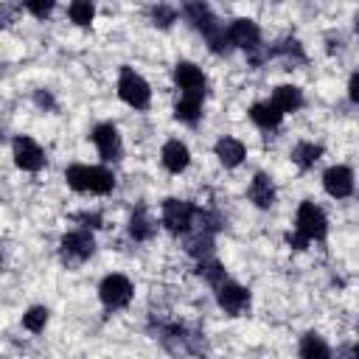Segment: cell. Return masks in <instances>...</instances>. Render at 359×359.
<instances>
[{
  "mask_svg": "<svg viewBox=\"0 0 359 359\" xmlns=\"http://www.w3.org/2000/svg\"><path fill=\"white\" fill-rule=\"evenodd\" d=\"M328 216L314 199H303L294 210V227L286 233V244L292 250H306L311 241H325Z\"/></svg>",
  "mask_w": 359,
  "mask_h": 359,
  "instance_id": "obj_1",
  "label": "cell"
},
{
  "mask_svg": "<svg viewBox=\"0 0 359 359\" xmlns=\"http://www.w3.org/2000/svg\"><path fill=\"white\" fill-rule=\"evenodd\" d=\"M182 17L205 36V42H208V48L216 53V56H224V53H230V48H233V42H230V34H227V25L213 14V8L208 6V3H185L182 8Z\"/></svg>",
  "mask_w": 359,
  "mask_h": 359,
  "instance_id": "obj_2",
  "label": "cell"
},
{
  "mask_svg": "<svg viewBox=\"0 0 359 359\" xmlns=\"http://www.w3.org/2000/svg\"><path fill=\"white\" fill-rule=\"evenodd\" d=\"M65 182L76 194H93V196H107L115 191V174L107 165H87V163H73L65 168Z\"/></svg>",
  "mask_w": 359,
  "mask_h": 359,
  "instance_id": "obj_3",
  "label": "cell"
},
{
  "mask_svg": "<svg viewBox=\"0 0 359 359\" xmlns=\"http://www.w3.org/2000/svg\"><path fill=\"white\" fill-rule=\"evenodd\" d=\"M196 213H199V208L194 202L180 199V196H168V199H163L160 222L171 236H188L194 222H196Z\"/></svg>",
  "mask_w": 359,
  "mask_h": 359,
  "instance_id": "obj_4",
  "label": "cell"
},
{
  "mask_svg": "<svg viewBox=\"0 0 359 359\" xmlns=\"http://www.w3.org/2000/svg\"><path fill=\"white\" fill-rule=\"evenodd\" d=\"M118 98L126 107H132V109H149V104H151V87H149V81L135 67L123 65L121 73H118Z\"/></svg>",
  "mask_w": 359,
  "mask_h": 359,
  "instance_id": "obj_5",
  "label": "cell"
},
{
  "mask_svg": "<svg viewBox=\"0 0 359 359\" xmlns=\"http://www.w3.org/2000/svg\"><path fill=\"white\" fill-rule=\"evenodd\" d=\"M132 297H135V283H132L126 275L109 272V275L101 278V283H98V300H101V306H104L107 311H121V309H126V306L132 303Z\"/></svg>",
  "mask_w": 359,
  "mask_h": 359,
  "instance_id": "obj_6",
  "label": "cell"
},
{
  "mask_svg": "<svg viewBox=\"0 0 359 359\" xmlns=\"http://www.w3.org/2000/svg\"><path fill=\"white\" fill-rule=\"evenodd\" d=\"M93 252H95V238H93V233L84 230V227L70 230V233H65V236L59 238V255H62V261H65L67 266L84 264L87 258H93Z\"/></svg>",
  "mask_w": 359,
  "mask_h": 359,
  "instance_id": "obj_7",
  "label": "cell"
},
{
  "mask_svg": "<svg viewBox=\"0 0 359 359\" xmlns=\"http://www.w3.org/2000/svg\"><path fill=\"white\" fill-rule=\"evenodd\" d=\"M90 140H93V146L104 163H118L123 157V140H121V132L112 121L95 123L90 132Z\"/></svg>",
  "mask_w": 359,
  "mask_h": 359,
  "instance_id": "obj_8",
  "label": "cell"
},
{
  "mask_svg": "<svg viewBox=\"0 0 359 359\" xmlns=\"http://www.w3.org/2000/svg\"><path fill=\"white\" fill-rule=\"evenodd\" d=\"M11 157H14L17 168H22V171H28V174H36V171H42V168L48 165L45 149H42L34 137H28V135H17V137L11 140Z\"/></svg>",
  "mask_w": 359,
  "mask_h": 359,
  "instance_id": "obj_9",
  "label": "cell"
},
{
  "mask_svg": "<svg viewBox=\"0 0 359 359\" xmlns=\"http://www.w3.org/2000/svg\"><path fill=\"white\" fill-rule=\"evenodd\" d=\"M216 303H219V309H222L224 314H230V317H241V314L250 311V306H252V294H250L247 286H241V283H236V280L227 278V280L216 289Z\"/></svg>",
  "mask_w": 359,
  "mask_h": 359,
  "instance_id": "obj_10",
  "label": "cell"
},
{
  "mask_svg": "<svg viewBox=\"0 0 359 359\" xmlns=\"http://www.w3.org/2000/svg\"><path fill=\"white\" fill-rule=\"evenodd\" d=\"M227 34H230L233 48L244 50L247 56H252V53L261 50V28H258L255 20H250V17H236V20L227 22Z\"/></svg>",
  "mask_w": 359,
  "mask_h": 359,
  "instance_id": "obj_11",
  "label": "cell"
},
{
  "mask_svg": "<svg viewBox=\"0 0 359 359\" xmlns=\"http://www.w3.org/2000/svg\"><path fill=\"white\" fill-rule=\"evenodd\" d=\"M171 79H174V84L180 87V95H205V87H208V76L202 73V67L199 65H194V62H177L174 65V70H171Z\"/></svg>",
  "mask_w": 359,
  "mask_h": 359,
  "instance_id": "obj_12",
  "label": "cell"
},
{
  "mask_svg": "<svg viewBox=\"0 0 359 359\" xmlns=\"http://www.w3.org/2000/svg\"><path fill=\"white\" fill-rule=\"evenodd\" d=\"M323 188L331 199H348L356 188V180H353V171L348 165H328L323 171Z\"/></svg>",
  "mask_w": 359,
  "mask_h": 359,
  "instance_id": "obj_13",
  "label": "cell"
},
{
  "mask_svg": "<svg viewBox=\"0 0 359 359\" xmlns=\"http://www.w3.org/2000/svg\"><path fill=\"white\" fill-rule=\"evenodd\" d=\"M160 163L168 174H182L188 165H191V149L180 140V137H171L163 143L160 149Z\"/></svg>",
  "mask_w": 359,
  "mask_h": 359,
  "instance_id": "obj_14",
  "label": "cell"
},
{
  "mask_svg": "<svg viewBox=\"0 0 359 359\" xmlns=\"http://www.w3.org/2000/svg\"><path fill=\"white\" fill-rule=\"evenodd\" d=\"M247 196H250V202H252L258 210H269V208L275 205V196H278L272 177L264 174V171H255L252 180H250V185H247Z\"/></svg>",
  "mask_w": 359,
  "mask_h": 359,
  "instance_id": "obj_15",
  "label": "cell"
},
{
  "mask_svg": "<svg viewBox=\"0 0 359 359\" xmlns=\"http://www.w3.org/2000/svg\"><path fill=\"white\" fill-rule=\"evenodd\" d=\"M247 115H250V121H252L261 132H275V129H280V123H283V112L272 104V98L255 101Z\"/></svg>",
  "mask_w": 359,
  "mask_h": 359,
  "instance_id": "obj_16",
  "label": "cell"
},
{
  "mask_svg": "<svg viewBox=\"0 0 359 359\" xmlns=\"http://www.w3.org/2000/svg\"><path fill=\"white\" fill-rule=\"evenodd\" d=\"M213 151H216V157H219V163L224 168H238L244 163V157H247V146L238 137H233V135L219 137L216 146H213Z\"/></svg>",
  "mask_w": 359,
  "mask_h": 359,
  "instance_id": "obj_17",
  "label": "cell"
},
{
  "mask_svg": "<svg viewBox=\"0 0 359 359\" xmlns=\"http://www.w3.org/2000/svg\"><path fill=\"white\" fill-rule=\"evenodd\" d=\"M202 109H205V95H180V101L174 104V118L180 123L196 126L202 121Z\"/></svg>",
  "mask_w": 359,
  "mask_h": 359,
  "instance_id": "obj_18",
  "label": "cell"
},
{
  "mask_svg": "<svg viewBox=\"0 0 359 359\" xmlns=\"http://www.w3.org/2000/svg\"><path fill=\"white\" fill-rule=\"evenodd\" d=\"M272 104H275L283 115H289V112L303 109L306 98H303V90H300L297 84H278L275 93H272Z\"/></svg>",
  "mask_w": 359,
  "mask_h": 359,
  "instance_id": "obj_19",
  "label": "cell"
},
{
  "mask_svg": "<svg viewBox=\"0 0 359 359\" xmlns=\"http://www.w3.org/2000/svg\"><path fill=\"white\" fill-rule=\"evenodd\" d=\"M289 157H292V163H294L300 171H309V168H314V163H320L323 146L314 143V140H297V143L292 146Z\"/></svg>",
  "mask_w": 359,
  "mask_h": 359,
  "instance_id": "obj_20",
  "label": "cell"
},
{
  "mask_svg": "<svg viewBox=\"0 0 359 359\" xmlns=\"http://www.w3.org/2000/svg\"><path fill=\"white\" fill-rule=\"evenodd\" d=\"M126 230H129V236H132L135 241H149V238L157 233V222H154V219L149 216V210L140 205V208H135V210H132Z\"/></svg>",
  "mask_w": 359,
  "mask_h": 359,
  "instance_id": "obj_21",
  "label": "cell"
},
{
  "mask_svg": "<svg viewBox=\"0 0 359 359\" xmlns=\"http://www.w3.org/2000/svg\"><path fill=\"white\" fill-rule=\"evenodd\" d=\"M297 351H300V359H331V348H328V342L317 331L303 334Z\"/></svg>",
  "mask_w": 359,
  "mask_h": 359,
  "instance_id": "obj_22",
  "label": "cell"
},
{
  "mask_svg": "<svg viewBox=\"0 0 359 359\" xmlns=\"http://www.w3.org/2000/svg\"><path fill=\"white\" fill-rule=\"evenodd\" d=\"M266 56H278V59H286L289 65H294V62H306V53H303V45L294 39V36H286V39H278L269 50H266Z\"/></svg>",
  "mask_w": 359,
  "mask_h": 359,
  "instance_id": "obj_23",
  "label": "cell"
},
{
  "mask_svg": "<svg viewBox=\"0 0 359 359\" xmlns=\"http://www.w3.org/2000/svg\"><path fill=\"white\" fill-rule=\"evenodd\" d=\"M196 272H199V278H205L213 289H219V286L227 280V272H224V266H222L216 258H202V261H196Z\"/></svg>",
  "mask_w": 359,
  "mask_h": 359,
  "instance_id": "obj_24",
  "label": "cell"
},
{
  "mask_svg": "<svg viewBox=\"0 0 359 359\" xmlns=\"http://www.w3.org/2000/svg\"><path fill=\"white\" fill-rule=\"evenodd\" d=\"M48 320H50L48 306H31V309H25V314H22V328L31 331V334H42L45 325H48Z\"/></svg>",
  "mask_w": 359,
  "mask_h": 359,
  "instance_id": "obj_25",
  "label": "cell"
},
{
  "mask_svg": "<svg viewBox=\"0 0 359 359\" xmlns=\"http://www.w3.org/2000/svg\"><path fill=\"white\" fill-rule=\"evenodd\" d=\"M67 17H70V22L87 28V25L93 22V17H95V6H93L90 0H73V3L67 6Z\"/></svg>",
  "mask_w": 359,
  "mask_h": 359,
  "instance_id": "obj_26",
  "label": "cell"
},
{
  "mask_svg": "<svg viewBox=\"0 0 359 359\" xmlns=\"http://www.w3.org/2000/svg\"><path fill=\"white\" fill-rule=\"evenodd\" d=\"M177 17H180V11L174 6H165V3H157V6L149 8V20L157 28H171L177 22Z\"/></svg>",
  "mask_w": 359,
  "mask_h": 359,
  "instance_id": "obj_27",
  "label": "cell"
},
{
  "mask_svg": "<svg viewBox=\"0 0 359 359\" xmlns=\"http://www.w3.org/2000/svg\"><path fill=\"white\" fill-rule=\"evenodd\" d=\"M22 8H25L28 14H34L36 20H45V17H50V11H53V0H28V3H22Z\"/></svg>",
  "mask_w": 359,
  "mask_h": 359,
  "instance_id": "obj_28",
  "label": "cell"
},
{
  "mask_svg": "<svg viewBox=\"0 0 359 359\" xmlns=\"http://www.w3.org/2000/svg\"><path fill=\"white\" fill-rule=\"evenodd\" d=\"M73 219L84 227V230H95V227H101V213H95V210H81V213H73Z\"/></svg>",
  "mask_w": 359,
  "mask_h": 359,
  "instance_id": "obj_29",
  "label": "cell"
},
{
  "mask_svg": "<svg viewBox=\"0 0 359 359\" xmlns=\"http://www.w3.org/2000/svg\"><path fill=\"white\" fill-rule=\"evenodd\" d=\"M34 104H36L39 109H56V101H53L50 90H36V93H34Z\"/></svg>",
  "mask_w": 359,
  "mask_h": 359,
  "instance_id": "obj_30",
  "label": "cell"
},
{
  "mask_svg": "<svg viewBox=\"0 0 359 359\" xmlns=\"http://www.w3.org/2000/svg\"><path fill=\"white\" fill-rule=\"evenodd\" d=\"M348 98H351L353 104H359V70L351 73V79H348Z\"/></svg>",
  "mask_w": 359,
  "mask_h": 359,
  "instance_id": "obj_31",
  "label": "cell"
},
{
  "mask_svg": "<svg viewBox=\"0 0 359 359\" xmlns=\"http://www.w3.org/2000/svg\"><path fill=\"white\" fill-rule=\"evenodd\" d=\"M353 31H356V36H359V11L353 14Z\"/></svg>",
  "mask_w": 359,
  "mask_h": 359,
  "instance_id": "obj_32",
  "label": "cell"
},
{
  "mask_svg": "<svg viewBox=\"0 0 359 359\" xmlns=\"http://www.w3.org/2000/svg\"><path fill=\"white\" fill-rule=\"evenodd\" d=\"M351 359H359V342L353 345V351H351Z\"/></svg>",
  "mask_w": 359,
  "mask_h": 359,
  "instance_id": "obj_33",
  "label": "cell"
}]
</instances>
